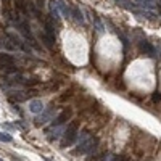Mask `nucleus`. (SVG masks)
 <instances>
[{
    "instance_id": "1",
    "label": "nucleus",
    "mask_w": 161,
    "mask_h": 161,
    "mask_svg": "<svg viewBox=\"0 0 161 161\" xmlns=\"http://www.w3.org/2000/svg\"><path fill=\"white\" fill-rule=\"evenodd\" d=\"M99 145V139L92 137L89 132H81L79 140H78V153H90L97 148Z\"/></svg>"
},
{
    "instance_id": "2",
    "label": "nucleus",
    "mask_w": 161,
    "mask_h": 161,
    "mask_svg": "<svg viewBox=\"0 0 161 161\" xmlns=\"http://www.w3.org/2000/svg\"><path fill=\"white\" fill-rule=\"evenodd\" d=\"M78 132H79V123L78 121H71L68 124V127L65 129V134H63V140H61V147H69L76 142L78 139Z\"/></svg>"
},
{
    "instance_id": "3",
    "label": "nucleus",
    "mask_w": 161,
    "mask_h": 161,
    "mask_svg": "<svg viewBox=\"0 0 161 161\" xmlns=\"http://www.w3.org/2000/svg\"><path fill=\"white\" fill-rule=\"evenodd\" d=\"M53 115H55V108H48V110H45V111H42L40 116L36 119V124H37V126H42V124L48 123V121L53 118Z\"/></svg>"
},
{
    "instance_id": "4",
    "label": "nucleus",
    "mask_w": 161,
    "mask_h": 161,
    "mask_svg": "<svg viewBox=\"0 0 161 161\" xmlns=\"http://www.w3.org/2000/svg\"><path fill=\"white\" fill-rule=\"evenodd\" d=\"M61 134H65V129L61 127V126H57V127H50L47 131V135H48V140H57V139H60Z\"/></svg>"
},
{
    "instance_id": "5",
    "label": "nucleus",
    "mask_w": 161,
    "mask_h": 161,
    "mask_svg": "<svg viewBox=\"0 0 161 161\" xmlns=\"http://www.w3.org/2000/svg\"><path fill=\"white\" fill-rule=\"evenodd\" d=\"M69 116H71V111H69V110H65L63 113H60V115L57 116V119L53 121L52 127H57V126H61L63 123H66V121L69 119Z\"/></svg>"
},
{
    "instance_id": "6",
    "label": "nucleus",
    "mask_w": 161,
    "mask_h": 161,
    "mask_svg": "<svg viewBox=\"0 0 161 161\" xmlns=\"http://www.w3.org/2000/svg\"><path fill=\"white\" fill-rule=\"evenodd\" d=\"M140 52H143L145 55H148V57H153L155 55V47H153L150 42H147V40H142L140 42Z\"/></svg>"
},
{
    "instance_id": "7",
    "label": "nucleus",
    "mask_w": 161,
    "mask_h": 161,
    "mask_svg": "<svg viewBox=\"0 0 161 161\" xmlns=\"http://www.w3.org/2000/svg\"><path fill=\"white\" fill-rule=\"evenodd\" d=\"M13 63H15V60H13L11 55H8V53H0V68L13 66Z\"/></svg>"
},
{
    "instance_id": "8",
    "label": "nucleus",
    "mask_w": 161,
    "mask_h": 161,
    "mask_svg": "<svg viewBox=\"0 0 161 161\" xmlns=\"http://www.w3.org/2000/svg\"><path fill=\"white\" fill-rule=\"evenodd\" d=\"M29 110L32 113H42V111H44V103H42V100H31Z\"/></svg>"
},
{
    "instance_id": "9",
    "label": "nucleus",
    "mask_w": 161,
    "mask_h": 161,
    "mask_svg": "<svg viewBox=\"0 0 161 161\" xmlns=\"http://www.w3.org/2000/svg\"><path fill=\"white\" fill-rule=\"evenodd\" d=\"M39 37H40V40H42V42H44V45H45L47 48H52V47H53V42H55V39H53V37H50V36H48V34H47L45 31H44V32L40 31Z\"/></svg>"
},
{
    "instance_id": "10",
    "label": "nucleus",
    "mask_w": 161,
    "mask_h": 161,
    "mask_svg": "<svg viewBox=\"0 0 161 161\" xmlns=\"http://www.w3.org/2000/svg\"><path fill=\"white\" fill-rule=\"evenodd\" d=\"M8 37L13 40V44H15V47H18V48H23V50H27L26 48V45L23 44V40H21L16 34H13V32H8Z\"/></svg>"
},
{
    "instance_id": "11",
    "label": "nucleus",
    "mask_w": 161,
    "mask_h": 161,
    "mask_svg": "<svg viewBox=\"0 0 161 161\" xmlns=\"http://www.w3.org/2000/svg\"><path fill=\"white\" fill-rule=\"evenodd\" d=\"M50 13H52V18L55 21L60 19V11H58V5L55 3V0H50Z\"/></svg>"
},
{
    "instance_id": "12",
    "label": "nucleus",
    "mask_w": 161,
    "mask_h": 161,
    "mask_svg": "<svg viewBox=\"0 0 161 161\" xmlns=\"http://www.w3.org/2000/svg\"><path fill=\"white\" fill-rule=\"evenodd\" d=\"M73 16H74V19L78 21V23L84 24V16H82V13L79 11L78 6H73Z\"/></svg>"
},
{
    "instance_id": "13",
    "label": "nucleus",
    "mask_w": 161,
    "mask_h": 161,
    "mask_svg": "<svg viewBox=\"0 0 161 161\" xmlns=\"http://www.w3.org/2000/svg\"><path fill=\"white\" fill-rule=\"evenodd\" d=\"M89 161H107V151L99 153V155H94L92 158H89Z\"/></svg>"
},
{
    "instance_id": "14",
    "label": "nucleus",
    "mask_w": 161,
    "mask_h": 161,
    "mask_svg": "<svg viewBox=\"0 0 161 161\" xmlns=\"http://www.w3.org/2000/svg\"><path fill=\"white\" fill-rule=\"evenodd\" d=\"M16 8H18L21 13L27 15V10H26V2H24V0H16Z\"/></svg>"
},
{
    "instance_id": "15",
    "label": "nucleus",
    "mask_w": 161,
    "mask_h": 161,
    "mask_svg": "<svg viewBox=\"0 0 161 161\" xmlns=\"http://www.w3.org/2000/svg\"><path fill=\"white\" fill-rule=\"evenodd\" d=\"M57 2H58L57 5L60 6V8H61V11H63V15H65V16L68 18V16H69V10H68V6H66L65 3H63V0H57Z\"/></svg>"
},
{
    "instance_id": "16",
    "label": "nucleus",
    "mask_w": 161,
    "mask_h": 161,
    "mask_svg": "<svg viewBox=\"0 0 161 161\" xmlns=\"http://www.w3.org/2000/svg\"><path fill=\"white\" fill-rule=\"evenodd\" d=\"M13 139L10 134H6V132H0V142H11Z\"/></svg>"
},
{
    "instance_id": "17",
    "label": "nucleus",
    "mask_w": 161,
    "mask_h": 161,
    "mask_svg": "<svg viewBox=\"0 0 161 161\" xmlns=\"http://www.w3.org/2000/svg\"><path fill=\"white\" fill-rule=\"evenodd\" d=\"M159 100H161V94H159V92H155V94H153V102L158 103Z\"/></svg>"
},
{
    "instance_id": "18",
    "label": "nucleus",
    "mask_w": 161,
    "mask_h": 161,
    "mask_svg": "<svg viewBox=\"0 0 161 161\" xmlns=\"http://www.w3.org/2000/svg\"><path fill=\"white\" fill-rule=\"evenodd\" d=\"M111 161H129V158L127 156H115Z\"/></svg>"
},
{
    "instance_id": "19",
    "label": "nucleus",
    "mask_w": 161,
    "mask_h": 161,
    "mask_svg": "<svg viewBox=\"0 0 161 161\" xmlns=\"http://www.w3.org/2000/svg\"><path fill=\"white\" fill-rule=\"evenodd\" d=\"M44 2H45V0H36V3H37L39 6H44Z\"/></svg>"
},
{
    "instance_id": "20",
    "label": "nucleus",
    "mask_w": 161,
    "mask_h": 161,
    "mask_svg": "<svg viewBox=\"0 0 161 161\" xmlns=\"http://www.w3.org/2000/svg\"><path fill=\"white\" fill-rule=\"evenodd\" d=\"M44 161H52L50 158H44Z\"/></svg>"
},
{
    "instance_id": "21",
    "label": "nucleus",
    "mask_w": 161,
    "mask_h": 161,
    "mask_svg": "<svg viewBox=\"0 0 161 161\" xmlns=\"http://www.w3.org/2000/svg\"><path fill=\"white\" fill-rule=\"evenodd\" d=\"M0 161H3V159H2V158H0Z\"/></svg>"
},
{
    "instance_id": "22",
    "label": "nucleus",
    "mask_w": 161,
    "mask_h": 161,
    "mask_svg": "<svg viewBox=\"0 0 161 161\" xmlns=\"http://www.w3.org/2000/svg\"><path fill=\"white\" fill-rule=\"evenodd\" d=\"M159 2H161V0H159Z\"/></svg>"
}]
</instances>
